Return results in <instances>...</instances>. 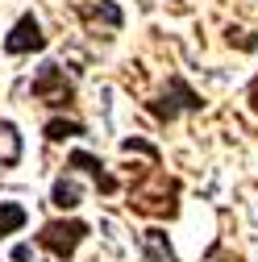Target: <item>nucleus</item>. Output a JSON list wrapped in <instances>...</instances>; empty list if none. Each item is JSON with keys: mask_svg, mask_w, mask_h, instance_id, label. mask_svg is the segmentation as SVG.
I'll use <instances>...</instances> for the list:
<instances>
[{"mask_svg": "<svg viewBox=\"0 0 258 262\" xmlns=\"http://www.w3.org/2000/svg\"><path fill=\"white\" fill-rule=\"evenodd\" d=\"M88 233H92V229L83 225V221H67V216H62V221H50V225H42V233H38V246L42 250H50L58 262H71L75 258V250L88 242Z\"/></svg>", "mask_w": 258, "mask_h": 262, "instance_id": "nucleus-3", "label": "nucleus"}, {"mask_svg": "<svg viewBox=\"0 0 258 262\" xmlns=\"http://www.w3.org/2000/svg\"><path fill=\"white\" fill-rule=\"evenodd\" d=\"M83 17L104 21L109 29H121V21H125V17H121V9H117V5H109V0H100V5H88V9H83Z\"/></svg>", "mask_w": 258, "mask_h": 262, "instance_id": "nucleus-10", "label": "nucleus"}, {"mask_svg": "<svg viewBox=\"0 0 258 262\" xmlns=\"http://www.w3.org/2000/svg\"><path fill=\"white\" fill-rule=\"evenodd\" d=\"M34 100H42L50 108H71L75 104V83L62 75L58 62H42V71L34 75Z\"/></svg>", "mask_w": 258, "mask_h": 262, "instance_id": "nucleus-4", "label": "nucleus"}, {"mask_svg": "<svg viewBox=\"0 0 258 262\" xmlns=\"http://www.w3.org/2000/svg\"><path fill=\"white\" fill-rule=\"evenodd\" d=\"M50 200H54L58 208H75V204L83 200V191H79V183H75V179H54Z\"/></svg>", "mask_w": 258, "mask_h": 262, "instance_id": "nucleus-9", "label": "nucleus"}, {"mask_svg": "<svg viewBox=\"0 0 258 262\" xmlns=\"http://www.w3.org/2000/svg\"><path fill=\"white\" fill-rule=\"evenodd\" d=\"M250 108L258 113V75H254V83H250Z\"/></svg>", "mask_w": 258, "mask_h": 262, "instance_id": "nucleus-11", "label": "nucleus"}, {"mask_svg": "<svg viewBox=\"0 0 258 262\" xmlns=\"http://www.w3.org/2000/svg\"><path fill=\"white\" fill-rule=\"evenodd\" d=\"M25 221H29V212H25L21 204L0 200V237H9V233H17V229H25Z\"/></svg>", "mask_w": 258, "mask_h": 262, "instance_id": "nucleus-7", "label": "nucleus"}, {"mask_svg": "<svg viewBox=\"0 0 258 262\" xmlns=\"http://www.w3.org/2000/svg\"><path fill=\"white\" fill-rule=\"evenodd\" d=\"M146 179H150V187H134V204L138 212H146V216H175L179 212V179H167V171H158V167H150L146 171Z\"/></svg>", "mask_w": 258, "mask_h": 262, "instance_id": "nucleus-1", "label": "nucleus"}, {"mask_svg": "<svg viewBox=\"0 0 258 262\" xmlns=\"http://www.w3.org/2000/svg\"><path fill=\"white\" fill-rule=\"evenodd\" d=\"M88 129L79 125V121H67V117H50L46 121V138L50 142H67V138H83Z\"/></svg>", "mask_w": 258, "mask_h": 262, "instance_id": "nucleus-8", "label": "nucleus"}, {"mask_svg": "<svg viewBox=\"0 0 258 262\" xmlns=\"http://www.w3.org/2000/svg\"><path fill=\"white\" fill-rule=\"evenodd\" d=\"M46 46V34H42V25L34 13H21L17 25L9 29V38H5V50L9 54H29V50H42Z\"/></svg>", "mask_w": 258, "mask_h": 262, "instance_id": "nucleus-5", "label": "nucleus"}, {"mask_svg": "<svg viewBox=\"0 0 258 262\" xmlns=\"http://www.w3.org/2000/svg\"><path fill=\"white\" fill-rule=\"evenodd\" d=\"M146 108H150V117H154V121L171 125L179 113H200V108H204V96L191 88L183 75H171V79H167V88H163V96H154Z\"/></svg>", "mask_w": 258, "mask_h": 262, "instance_id": "nucleus-2", "label": "nucleus"}, {"mask_svg": "<svg viewBox=\"0 0 258 262\" xmlns=\"http://www.w3.org/2000/svg\"><path fill=\"white\" fill-rule=\"evenodd\" d=\"M67 167H75V171H88L96 183H100V191H104V195H113V191L121 187V183H117V179L104 171V162L96 158V154H83V150H75V154H67Z\"/></svg>", "mask_w": 258, "mask_h": 262, "instance_id": "nucleus-6", "label": "nucleus"}]
</instances>
